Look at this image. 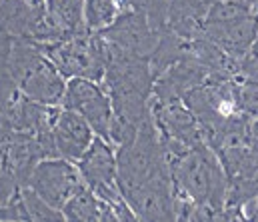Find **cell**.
<instances>
[{
  "label": "cell",
  "instance_id": "8fae6325",
  "mask_svg": "<svg viewBox=\"0 0 258 222\" xmlns=\"http://www.w3.org/2000/svg\"><path fill=\"white\" fill-rule=\"evenodd\" d=\"M208 0H170L166 14V30L194 40L202 36Z\"/></svg>",
  "mask_w": 258,
  "mask_h": 222
},
{
  "label": "cell",
  "instance_id": "6da1fadb",
  "mask_svg": "<svg viewBox=\"0 0 258 222\" xmlns=\"http://www.w3.org/2000/svg\"><path fill=\"white\" fill-rule=\"evenodd\" d=\"M168 164L176 200L226 210L228 178L210 144H198L172 154L168 156Z\"/></svg>",
  "mask_w": 258,
  "mask_h": 222
},
{
  "label": "cell",
  "instance_id": "30bf717a",
  "mask_svg": "<svg viewBox=\"0 0 258 222\" xmlns=\"http://www.w3.org/2000/svg\"><path fill=\"white\" fill-rule=\"evenodd\" d=\"M18 88L32 100L48 106H62V98L66 92V78L60 70L50 62V58L44 54V58L26 74Z\"/></svg>",
  "mask_w": 258,
  "mask_h": 222
},
{
  "label": "cell",
  "instance_id": "8992f818",
  "mask_svg": "<svg viewBox=\"0 0 258 222\" xmlns=\"http://www.w3.org/2000/svg\"><path fill=\"white\" fill-rule=\"evenodd\" d=\"M98 32L114 46L148 60L160 38V34L150 26L144 10H124L116 16L110 26Z\"/></svg>",
  "mask_w": 258,
  "mask_h": 222
},
{
  "label": "cell",
  "instance_id": "52a82bcc",
  "mask_svg": "<svg viewBox=\"0 0 258 222\" xmlns=\"http://www.w3.org/2000/svg\"><path fill=\"white\" fill-rule=\"evenodd\" d=\"M124 200L138 220H176V196L170 172L126 192Z\"/></svg>",
  "mask_w": 258,
  "mask_h": 222
},
{
  "label": "cell",
  "instance_id": "2e32d148",
  "mask_svg": "<svg viewBox=\"0 0 258 222\" xmlns=\"http://www.w3.org/2000/svg\"><path fill=\"white\" fill-rule=\"evenodd\" d=\"M242 212H244V218H246V220L258 222V196L242 206Z\"/></svg>",
  "mask_w": 258,
  "mask_h": 222
},
{
  "label": "cell",
  "instance_id": "277c9868",
  "mask_svg": "<svg viewBox=\"0 0 258 222\" xmlns=\"http://www.w3.org/2000/svg\"><path fill=\"white\" fill-rule=\"evenodd\" d=\"M62 106L84 116L94 134L108 140L112 122V100L102 82L90 78H70L66 82Z\"/></svg>",
  "mask_w": 258,
  "mask_h": 222
},
{
  "label": "cell",
  "instance_id": "5b68a950",
  "mask_svg": "<svg viewBox=\"0 0 258 222\" xmlns=\"http://www.w3.org/2000/svg\"><path fill=\"white\" fill-rule=\"evenodd\" d=\"M86 182L82 180V174L76 166V162H70L66 158H44L40 160L30 176L28 186L42 196L48 204L62 210L68 198L78 192Z\"/></svg>",
  "mask_w": 258,
  "mask_h": 222
},
{
  "label": "cell",
  "instance_id": "7a4b0ae2",
  "mask_svg": "<svg viewBox=\"0 0 258 222\" xmlns=\"http://www.w3.org/2000/svg\"><path fill=\"white\" fill-rule=\"evenodd\" d=\"M76 166H78L86 186L92 188L96 192V196L102 198L114 210L118 220H138L120 192L116 148L106 138L96 134L92 144L76 162Z\"/></svg>",
  "mask_w": 258,
  "mask_h": 222
},
{
  "label": "cell",
  "instance_id": "3957f363",
  "mask_svg": "<svg viewBox=\"0 0 258 222\" xmlns=\"http://www.w3.org/2000/svg\"><path fill=\"white\" fill-rule=\"evenodd\" d=\"M40 50L50 58V62L60 70L66 80L70 78H90L102 82L104 76V52L98 32H82L52 44H38Z\"/></svg>",
  "mask_w": 258,
  "mask_h": 222
},
{
  "label": "cell",
  "instance_id": "7c38bea8",
  "mask_svg": "<svg viewBox=\"0 0 258 222\" xmlns=\"http://www.w3.org/2000/svg\"><path fill=\"white\" fill-rule=\"evenodd\" d=\"M62 214L66 220L76 222H104V220H118L114 210L96 196V192L92 188H88L86 184L74 192L68 202L62 206Z\"/></svg>",
  "mask_w": 258,
  "mask_h": 222
},
{
  "label": "cell",
  "instance_id": "4fadbf2b",
  "mask_svg": "<svg viewBox=\"0 0 258 222\" xmlns=\"http://www.w3.org/2000/svg\"><path fill=\"white\" fill-rule=\"evenodd\" d=\"M46 16L60 40L86 32L84 0H46Z\"/></svg>",
  "mask_w": 258,
  "mask_h": 222
},
{
  "label": "cell",
  "instance_id": "9c48e42d",
  "mask_svg": "<svg viewBox=\"0 0 258 222\" xmlns=\"http://www.w3.org/2000/svg\"><path fill=\"white\" fill-rule=\"evenodd\" d=\"M52 134L60 158H66L70 162H78L96 136L84 116H80L74 110H68L64 106L60 108L52 124Z\"/></svg>",
  "mask_w": 258,
  "mask_h": 222
},
{
  "label": "cell",
  "instance_id": "ba28073f",
  "mask_svg": "<svg viewBox=\"0 0 258 222\" xmlns=\"http://www.w3.org/2000/svg\"><path fill=\"white\" fill-rule=\"evenodd\" d=\"M202 36L212 40L232 58L244 56L258 40V12L226 24H204Z\"/></svg>",
  "mask_w": 258,
  "mask_h": 222
},
{
  "label": "cell",
  "instance_id": "9a60e30c",
  "mask_svg": "<svg viewBox=\"0 0 258 222\" xmlns=\"http://www.w3.org/2000/svg\"><path fill=\"white\" fill-rule=\"evenodd\" d=\"M22 198L26 204V210L30 214V220L38 222H54V220H66L62 210L54 208L52 204H48L42 196H38L30 186L22 188Z\"/></svg>",
  "mask_w": 258,
  "mask_h": 222
},
{
  "label": "cell",
  "instance_id": "e0dca14e",
  "mask_svg": "<svg viewBox=\"0 0 258 222\" xmlns=\"http://www.w3.org/2000/svg\"><path fill=\"white\" fill-rule=\"evenodd\" d=\"M256 120H258V118H256Z\"/></svg>",
  "mask_w": 258,
  "mask_h": 222
},
{
  "label": "cell",
  "instance_id": "5bb4252c",
  "mask_svg": "<svg viewBox=\"0 0 258 222\" xmlns=\"http://www.w3.org/2000/svg\"><path fill=\"white\" fill-rule=\"evenodd\" d=\"M120 12L118 0H84V22L90 32L104 30Z\"/></svg>",
  "mask_w": 258,
  "mask_h": 222
}]
</instances>
